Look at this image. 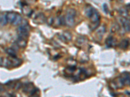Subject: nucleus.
I'll return each mask as SVG.
<instances>
[{
    "label": "nucleus",
    "instance_id": "nucleus-1",
    "mask_svg": "<svg viewBox=\"0 0 130 97\" xmlns=\"http://www.w3.org/2000/svg\"><path fill=\"white\" fill-rule=\"evenodd\" d=\"M76 14V12L74 9H69L67 11L66 16L64 17L65 24L68 27H72L75 23V16Z\"/></svg>",
    "mask_w": 130,
    "mask_h": 97
},
{
    "label": "nucleus",
    "instance_id": "nucleus-2",
    "mask_svg": "<svg viewBox=\"0 0 130 97\" xmlns=\"http://www.w3.org/2000/svg\"><path fill=\"white\" fill-rule=\"evenodd\" d=\"M29 25H27V23L25 21V23H23L20 25L19 27L18 28V34L19 36V38H22L25 39L28 37L29 35Z\"/></svg>",
    "mask_w": 130,
    "mask_h": 97
},
{
    "label": "nucleus",
    "instance_id": "nucleus-3",
    "mask_svg": "<svg viewBox=\"0 0 130 97\" xmlns=\"http://www.w3.org/2000/svg\"><path fill=\"white\" fill-rule=\"evenodd\" d=\"M23 92L25 93H30L31 95H34L35 91V87L33 85L31 84H27L24 85L23 88Z\"/></svg>",
    "mask_w": 130,
    "mask_h": 97
},
{
    "label": "nucleus",
    "instance_id": "nucleus-4",
    "mask_svg": "<svg viewBox=\"0 0 130 97\" xmlns=\"http://www.w3.org/2000/svg\"><path fill=\"white\" fill-rule=\"evenodd\" d=\"M0 65L5 67H12V63L10 62V59L7 58H0Z\"/></svg>",
    "mask_w": 130,
    "mask_h": 97
},
{
    "label": "nucleus",
    "instance_id": "nucleus-5",
    "mask_svg": "<svg viewBox=\"0 0 130 97\" xmlns=\"http://www.w3.org/2000/svg\"><path fill=\"white\" fill-rule=\"evenodd\" d=\"M120 77L121 78L124 85H129L130 75L128 72H123Z\"/></svg>",
    "mask_w": 130,
    "mask_h": 97
},
{
    "label": "nucleus",
    "instance_id": "nucleus-6",
    "mask_svg": "<svg viewBox=\"0 0 130 97\" xmlns=\"http://www.w3.org/2000/svg\"><path fill=\"white\" fill-rule=\"evenodd\" d=\"M17 14H18L15 13V12H10L7 13L6 18H7V22L10 23H12L14 22V21Z\"/></svg>",
    "mask_w": 130,
    "mask_h": 97
},
{
    "label": "nucleus",
    "instance_id": "nucleus-7",
    "mask_svg": "<svg viewBox=\"0 0 130 97\" xmlns=\"http://www.w3.org/2000/svg\"><path fill=\"white\" fill-rule=\"evenodd\" d=\"M90 19V21L92 22H97V21H100V15L98 12L96 11L94 9L93 12L92 13L90 16L89 17Z\"/></svg>",
    "mask_w": 130,
    "mask_h": 97
},
{
    "label": "nucleus",
    "instance_id": "nucleus-8",
    "mask_svg": "<svg viewBox=\"0 0 130 97\" xmlns=\"http://www.w3.org/2000/svg\"><path fill=\"white\" fill-rule=\"evenodd\" d=\"M45 21H46V18L42 14H39V15H37V16L34 19V22L37 24L44 23Z\"/></svg>",
    "mask_w": 130,
    "mask_h": 97
},
{
    "label": "nucleus",
    "instance_id": "nucleus-9",
    "mask_svg": "<svg viewBox=\"0 0 130 97\" xmlns=\"http://www.w3.org/2000/svg\"><path fill=\"white\" fill-rule=\"evenodd\" d=\"M9 59H10V62H11L12 66L17 67L22 63V60H21L20 59L17 58L16 56V57H11V56H10V58Z\"/></svg>",
    "mask_w": 130,
    "mask_h": 97
},
{
    "label": "nucleus",
    "instance_id": "nucleus-10",
    "mask_svg": "<svg viewBox=\"0 0 130 97\" xmlns=\"http://www.w3.org/2000/svg\"><path fill=\"white\" fill-rule=\"evenodd\" d=\"M16 43L18 45V47L21 48H25L27 46V41L25 39L22 38H19L18 40L16 41Z\"/></svg>",
    "mask_w": 130,
    "mask_h": 97
},
{
    "label": "nucleus",
    "instance_id": "nucleus-11",
    "mask_svg": "<svg viewBox=\"0 0 130 97\" xmlns=\"http://www.w3.org/2000/svg\"><path fill=\"white\" fill-rule=\"evenodd\" d=\"M105 31H106V28L104 25H102L100 27H98L97 30H96V33L98 36H102L105 34Z\"/></svg>",
    "mask_w": 130,
    "mask_h": 97
},
{
    "label": "nucleus",
    "instance_id": "nucleus-12",
    "mask_svg": "<svg viewBox=\"0 0 130 97\" xmlns=\"http://www.w3.org/2000/svg\"><path fill=\"white\" fill-rule=\"evenodd\" d=\"M115 86L117 88H122L123 86L124 85V83H123L122 80L120 77H118L116 81H115Z\"/></svg>",
    "mask_w": 130,
    "mask_h": 97
},
{
    "label": "nucleus",
    "instance_id": "nucleus-13",
    "mask_svg": "<svg viewBox=\"0 0 130 97\" xmlns=\"http://www.w3.org/2000/svg\"><path fill=\"white\" fill-rule=\"evenodd\" d=\"M5 51H6V53H7L9 56H11V57H16V51H15L13 48H12V47H11V48H6Z\"/></svg>",
    "mask_w": 130,
    "mask_h": 97
},
{
    "label": "nucleus",
    "instance_id": "nucleus-14",
    "mask_svg": "<svg viewBox=\"0 0 130 97\" xmlns=\"http://www.w3.org/2000/svg\"><path fill=\"white\" fill-rule=\"evenodd\" d=\"M22 21V16L20 14H17L16 18H15L14 22L12 23V24L14 25H20Z\"/></svg>",
    "mask_w": 130,
    "mask_h": 97
},
{
    "label": "nucleus",
    "instance_id": "nucleus-15",
    "mask_svg": "<svg viewBox=\"0 0 130 97\" xmlns=\"http://www.w3.org/2000/svg\"><path fill=\"white\" fill-rule=\"evenodd\" d=\"M94 10V9L92 7L90 6V5H89V6H87V7H86L85 9V14L86 15L88 16V17H90V15L92 14V13L93 12V11Z\"/></svg>",
    "mask_w": 130,
    "mask_h": 97
},
{
    "label": "nucleus",
    "instance_id": "nucleus-16",
    "mask_svg": "<svg viewBox=\"0 0 130 97\" xmlns=\"http://www.w3.org/2000/svg\"><path fill=\"white\" fill-rule=\"evenodd\" d=\"M62 36H63L64 39L67 41H71L72 38V36L71 33L69 32H64L62 34Z\"/></svg>",
    "mask_w": 130,
    "mask_h": 97
},
{
    "label": "nucleus",
    "instance_id": "nucleus-17",
    "mask_svg": "<svg viewBox=\"0 0 130 97\" xmlns=\"http://www.w3.org/2000/svg\"><path fill=\"white\" fill-rule=\"evenodd\" d=\"M129 45V41L127 39H125V40H122V41L120 42V47L123 49H126L127 47H128Z\"/></svg>",
    "mask_w": 130,
    "mask_h": 97
},
{
    "label": "nucleus",
    "instance_id": "nucleus-18",
    "mask_svg": "<svg viewBox=\"0 0 130 97\" xmlns=\"http://www.w3.org/2000/svg\"><path fill=\"white\" fill-rule=\"evenodd\" d=\"M114 41H115V40H114L113 37L109 36L107 38L105 43H106V45L108 47H112L114 45Z\"/></svg>",
    "mask_w": 130,
    "mask_h": 97
},
{
    "label": "nucleus",
    "instance_id": "nucleus-19",
    "mask_svg": "<svg viewBox=\"0 0 130 97\" xmlns=\"http://www.w3.org/2000/svg\"><path fill=\"white\" fill-rule=\"evenodd\" d=\"M7 23V18H6V15H2V16H0V25H2V26H4Z\"/></svg>",
    "mask_w": 130,
    "mask_h": 97
},
{
    "label": "nucleus",
    "instance_id": "nucleus-20",
    "mask_svg": "<svg viewBox=\"0 0 130 97\" xmlns=\"http://www.w3.org/2000/svg\"><path fill=\"white\" fill-rule=\"evenodd\" d=\"M119 14L122 16V17H124V18H127L128 16V12H127V9H121L119 10Z\"/></svg>",
    "mask_w": 130,
    "mask_h": 97
},
{
    "label": "nucleus",
    "instance_id": "nucleus-21",
    "mask_svg": "<svg viewBox=\"0 0 130 97\" xmlns=\"http://www.w3.org/2000/svg\"><path fill=\"white\" fill-rule=\"evenodd\" d=\"M75 71V67L74 66H70L66 69V72L68 75H72Z\"/></svg>",
    "mask_w": 130,
    "mask_h": 97
},
{
    "label": "nucleus",
    "instance_id": "nucleus-22",
    "mask_svg": "<svg viewBox=\"0 0 130 97\" xmlns=\"http://www.w3.org/2000/svg\"><path fill=\"white\" fill-rule=\"evenodd\" d=\"M100 21H97V22H92L90 25V30H95L99 27Z\"/></svg>",
    "mask_w": 130,
    "mask_h": 97
},
{
    "label": "nucleus",
    "instance_id": "nucleus-23",
    "mask_svg": "<svg viewBox=\"0 0 130 97\" xmlns=\"http://www.w3.org/2000/svg\"><path fill=\"white\" fill-rule=\"evenodd\" d=\"M119 29H120V27H119L118 23L114 24L112 27H111V31H112V32H117Z\"/></svg>",
    "mask_w": 130,
    "mask_h": 97
},
{
    "label": "nucleus",
    "instance_id": "nucleus-24",
    "mask_svg": "<svg viewBox=\"0 0 130 97\" xmlns=\"http://www.w3.org/2000/svg\"><path fill=\"white\" fill-rule=\"evenodd\" d=\"M68 64L70 65V66H74L76 64V62L75 60H70L68 62Z\"/></svg>",
    "mask_w": 130,
    "mask_h": 97
},
{
    "label": "nucleus",
    "instance_id": "nucleus-25",
    "mask_svg": "<svg viewBox=\"0 0 130 97\" xmlns=\"http://www.w3.org/2000/svg\"><path fill=\"white\" fill-rule=\"evenodd\" d=\"M127 10H130V4L127 5Z\"/></svg>",
    "mask_w": 130,
    "mask_h": 97
}]
</instances>
